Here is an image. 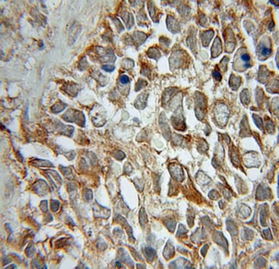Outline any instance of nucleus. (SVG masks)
I'll return each mask as SVG.
<instances>
[{"instance_id":"1a4fd4ad","label":"nucleus","mask_w":279,"mask_h":269,"mask_svg":"<svg viewBox=\"0 0 279 269\" xmlns=\"http://www.w3.org/2000/svg\"><path fill=\"white\" fill-rule=\"evenodd\" d=\"M164 256L166 259H169V258L172 257L174 256V248L173 245L170 244V242H168L166 245L164 251Z\"/></svg>"},{"instance_id":"5701e85b","label":"nucleus","mask_w":279,"mask_h":269,"mask_svg":"<svg viewBox=\"0 0 279 269\" xmlns=\"http://www.w3.org/2000/svg\"><path fill=\"white\" fill-rule=\"evenodd\" d=\"M186 232H187V230H186L185 228L182 225H180L179 228V231H178V232H177V236L183 235V234L186 233Z\"/></svg>"},{"instance_id":"2eb2a0df","label":"nucleus","mask_w":279,"mask_h":269,"mask_svg":"<svg viewBox=\"0 0 279 269\" xmlns=\"http://www.w3.org/2000/svg\"><path fill=\"white\" fill-rule=\"evenodd\" d=\"M87 67H88V63H87L86 58V57H83L79 61L78 68H79L80 70H85Z\"/></svg>"},{"instance_id":"f257e3e1","label":"nucleus","mask_w":279,"mask_h":269,"mask_svg":"<svg viewBox=\"0 0 279 269\" xmlns=\"http://www.w3.org/2000/svg\"><path fill=\"white\" fill-rule=\"evenodd\" d=\"M90 116L93 124L97 127H101L106 124V112L104 111L102 107L99 104L94 106L90 112Z\"/></svg>"},{"instance_id":"9b49d317","label":"nucleus","mask_w":279,"mask_h":269,"mask_svg":"<svg viewBox=\"0 0 279 269\" xmlns=\"http://www.w3.org/2000/svg\"><path fill=\"white\" fill-rule=\"evenodd\" d=\"M140 225H141V226L142 228H144L145 226L146 223H147V221H148V219H147V214H146L145 211L144 210V208H141V210L140 211Z\"/></svg>"},{"instance_id":"6ab92c4d","label":"nucleus","mask_w":279,"mask_h":269,"mask_svg":"<svg viewBox=\"0 0 279 269\" xmlns=\"http://www.w3.org/2000/svg\"><path fill=\"white\" fill-rule=\"evenodd\" d=\"M84 198L87 201H91L92 198H93V193H92L91 190H86V192L84 193Z\"/></svg>"},{"instance_id":"f3484780","label":"nucleus","mask_w":279,"mask_h":269,"mask_svg":"<svg viewBox=\"0 0 279 269\" xmlns=\"http://www.w3.org/2000/svg\"><path fill=\"white\" fill-rule=\"evenodd\" d=\"M253 118H254V121H256V122H255V124H257V126H258V127L260 129H262V119H261V118H260L259 116H257V115H254Z\"/></svg>"},{"instance_id":"f8f14e48","label":"nucleus","mask_w":279,"mask_h":269,"mask_svg":"<svg viewBox=\"0 0 279 269\" xmlns=\"http://www.w3.org/2000/svg\"><path fill=\"white\" fill-rule=\"evenodd\" d=\"M144 253H145L146 257L148 259V261H153L154 257H155V256H156V252H155V250L151 249V248H145V249H144Z\"/></svg>"},{"instance_id":"393cba45","label":"nucleus","mask_w":279,"mask_h":269,"mask_svg":"<svg viewBox=\"0 0 279 269\" xmlns=\"http://www.w3.org/2000/svg\"><path fill=\"white\" fill-rule=\"evenodd\" d=\"M214 77H215V78H217L219 80L222 79V76H221V74L219 73L218 71H215V72L214 73Z\"/></svg>"},{"instance_id":"dca6fc26","label":"nucleus","mask_w":279,"mask_h":269,"mask_svg":"<svg viewBox=\"0 0 279 269\" xmlns=\"http://www.w3.org/2000/svg\"><path fill=\"white\" fill-rule=\"evenodd\" d=\"M61 170H62V171L64 173V174H65L66 177H68L69 179H70L74 178V174L72 173L71 169H69V168H63V169L62 168H61Z\"/></svg>"},{"instance_id":"412c9836","label":"nucleus","mask_w":279,"mask_h":269,"mask_svg":"<svg viewBox=\"0 0 279 269\" xmlns=\"http://www.w3.org/2000/svg\"><path fill=\"white\" fill-rule=\"evenodd\" d=\"M102 68L104 70L107 71V72H113V71L114 70L115 67L112 65H105L102 66Z\"/></svg>"},{"instance_id":"ddd939ff","label":"nucleus","mask_w":279,"mask_h":269,"mask_svg":"<svg viewBox=\"0 0 279 269\" xmlns=\"http://www.w3.org/2000/svg\"><path fill=\"white\" fill-rule=\"evenodd\" d=\"M148 55L153 59H159L160 57V54L156 48L150 49L148 52Z\"/></svg>"},{"instance_id":"9d476101","label":"nucleus","mask_w":279,"mask_h":269,"mask_svg":"<svg viewBox=\"0 0 279 269\" xmlns=\"http://www.w3.org/2000/svg\"><path fill=\"white\" fill-rule=\"evenodd\" d=\"M66 106H67V105L62 102L56 103L55 104L52 106L51 111L53 112H54V113H59V112H61L62 111H63L66 108Z\"/></svg>"},{"instance_id":"aec40b11","label":"nucleus","mask_w":279,"mask_h":269,"mask_svg":"<svg viewBox=\"0 0 279 269\" xmlns=\"http://www.w3.org/2000/svg\"><path fill=\"white\" fill-rule=\"evenodd\" d=\"M261 52H262V55H263V56H268L269 54H271V49H269L267 48V47H266V46L262 45V49H261Z\"/></svg>"},{"instance_id":"f03ea898","label":"nucleus","mask_w":279,"mask_h":269,"mask_svg":"<svg viewBox=\"0 0 279 269\" xmlns=\"http://www.w3.org/2000/svg\"><path fill=\"white\" fill-rule=\"evenodd\" d=\"M62 118L67 122L76 123L81 127L85 126V123H86L85 116H84V114L80 111L74 110V109L68 110L63 115Z\"/></svg>"},{"instance_id":"20e7f679","label":"nucleus","mask_w":279,"mask_h":269,"mask_svg":"<svg viewBox=\"0 0 279 269\" xmlns=\"http://www.w3.org/2000/svg\"><path fill=\"white\" fill-rule=\"evenodd\" d=\"M169 170L171 172V174L176 178L179 181H182L183 179V173L182 168L180 166L177 164H171L169 167Z\"/></svg>"},{"instance_id":"6e6552de","label":"nucleus","mask_w":279,"mask_h":269,"mask_svg":"<svg viewBox=\"0 0 279 269\" xmlns=\"http://www.w3.org/2000/svg\"><path fill=\"white\" fill-rule=\"evenodd\" d=\"M32 165H34V167H53L54 165L52 164L50 162L47 161V160H42V159H36L30 162Z\"/></svg>"},{"instance_id":"7ed1b4c3","label":"nucleus","mask_w":279,"mask_h":269,"mask_svg":"<svg viewBox=\"0 0 279 269\" xmlns=\"http://www.w3.org/2000/svg\"><path fill=\"white\" fill-rule=\"evenodd\" d=\"M82 30V26L78 23H75L72 25L71 28L69 30V44L73 45L76 41L77 37Z\"/></svg>"},{"instance_id":"4468645a","label":"nucleus","mask_w":279,"mask_h":269,"mask_svg":"<svg viewBox=\"0 0 279 269\" xmlns=\"http://www.w3.org/2000/svg\"><path fill=\"white\" fill-rule=\"evenodd\" d=\"M259 189H261L262 193H257V194L260 193V196L257 197V198H258V199H261V200H262V199L266 198L268 196H269V193H270V192H267L266 189H264V188H262V187H259Z\"/></svg>"},{"instance_id":"423d86ee","label":"nucleus","mask_w":279,"mask_h":269,"mask_svg":"<svg viewBox=\"0 0 279 269\" xmlns=\"http://www.w3.org/2000/svg\"><path fill=\"white\" fill-rule=\"evenodd\" d=\"M64 91L66 92L69 95L72 96H76L77 92H79V85L76 84H68L64 86Z\"/></svg>"},{"instance_id":"39448f33","label":"nucleus","mask_w":279,"mask_h":269,"mask_svg":"<svg viewBox=\"0 0 279 269\" xmlns=\"http://www.w3.org/2000/svg\"><path fill=\"white\" fill-rule=\"evenodd\" d=\"M94 210V215L97 217H104L107 218L108 216L110 215V210L104 208V207H101L98 205H96L93 206Z\"/></svg>"},{"instance_id":"0eeeda50","label":"nucleus","mask_w":279,"mask_h":269,"mask_svg":"<svg viewBox=\"0 0 279 269\" xmlns=\"http://www.w3.org/2000/svg\"><path fill=\"white\" fill-rule=\"evenodd\" d=\"M147 94L146 93H141L140 95L137 99L135 101V106L136 108H139V109H144L146 106V102H147Z\"/></svg>"},{"instance_id":"a211bd4d","label":"nucleus","mask_w":279,"mask_h":269,"mask_svg":"<svg viewBox=\"0 0 279 269\" xmlns=\"http://www.w3.org/2000/svg\"><path fill=\"white\" fill-rule=\"evenodd\" d=\"M51 210L54 211V212H56L58 210V208H59V202L57 201H55V200H52L51 201Z\"/></svg>"},{"instance_id":"b1692460","label":"nucleus","mask_w":279,"mask_h":269,"mask_svg":"<svg viewBox=\"0 0 279 269\" xmlns=\"http://www.w3.org/2000/svg\"><path fill=\"white\" fill-rule=\"evenodd\" d=\"M241 58H242V61L246 63H248L250 61V60H251L250 59V56H249L247 54H246V53L242 54V56H241Z\"/></svg>"},{"instance_id":"4be33fe9","label":"nucleus","mask_w":279,"mask_h":269,"mask_svg":"<svg viewBox=\"0 0 279 269\" xmlns=\"http://www.w3.org/2000/svg\"><path fill=\"white\" fill-rule=\"evenodd\" d=\"M120 82L122 83L123 85H126V84H128L129 82V79H128V76H126V75L121 76L120 78Z\"/></svg>"}]
</instances>
